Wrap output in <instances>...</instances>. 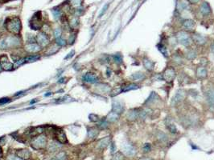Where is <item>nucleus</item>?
Segmentation results:
<instances>
[{
    "label": "nucleus",
    "instance_id": "61",
    "mask_svg": "<svg viewBox=\"0 0 214 160\" xmlns=\"http://www.w3.org/2000/svg\"><path fill=\"white\" fill-rule=\"evenodd\" d=\"M2 67H1V66H0V71H2Z\"/></svg>",
    "mask_w": 214,
    "mask_h": 160
},
{
    "label": "nucleus",
    "instance_id": "29",
    "mask_svg": "<svg viewBox=\"0 0 214 160\" xmlns=\"http://www.w3.org/2000/svg\"><path fill=\"white\" fill-rule=\"evenodd\" d=\"M99 135V130L96 127H90L88 130V137L91 139H94Z\"/></svg>",
    "mask_w": 214,
    "mask_h": 160
},
{
    "label": "nucleus",
    "instance_id": "6",
    "mask_svg": "<svg viewBox=\"0 0 214 160\" xmlns=\"http://www.w3.org/2000/svg\"><path fill=\"white\" fill-rule=\"evenodd\" d=\"M53 136L56 138V141H58L61 144H65V143H68V139L66 137V135L65 133V131L61 128H56L54 127L53 130Z\"/></svg>",
    "mask_w": 214,
    "mask_h": 160
},
{
    "label": "nucleus",
    "instance_id": "48",
    "mask_svg": "<svg viewBox=\"0 0 214 160\" xmlns=\"http://www.w3.org/2000/svg\"><path fill=\"white\" fill-rule=\"evenodd\" d=\"M25 58H20V59H18V60H16V63L14 64V67H19V66H21V65L23 63V62H25Z\"/></svg>",
    "mask_w": 214,
    "mask_h": 160
},
{
    "label": "nucleus",
    "instance_id": "49",
    "mask_svg": "<svg viewBox=\"0 0 214 160\" xmlns=\"http://www.w3.org/2000/svg\"><path fill=\"white\" fill-rule=\"evenodd\" d=\"M187 8V5L184 2H179L177 5V10L178 11H184Z\"/></svg>",
    "mask_w": 214,
    "mask_h": 160
},
{
    "label": "nucleus",
    "instance_id": "25",
    "mask_svg": "<svg viewBox=\"0 0 214 160\" xmlns=\"http://www.w3.org/2000/svg\"><path fill=\"white\" fill-rule=\"evenodd\" d=\"M96 88L98 91V92L102 94L110 93L111 91V87L106 83H98V84L96 85Z\"/></svg>",
    "mask_w": 214,
    "mask_h": 160
},
{
    "label": "nucleus",
    "instance_id": "1",
    "mask_svg": "<svg viewBox=\"0 0 214 160\" xmlns=\"http://www.w3.org/2000/svg\"><path fill=\"white\" fill-rule=\"evenodd\" d=\"M5 28L13 35H19L22 30V23L19 17H11L5 21Z\"/></svg>",
    "mask_w": 214,
    "mask_h": 160
},
{
    "label": "nucleus",
    "instance_id": "19",
    "mask_svg": "<svg viewBox=\"0 0 214 160\" xmlns=\"http://www.w3.org/2000/svg\"><path fill=\"white\" fill-rule=\"evenodd\" d=\"M182 26L186 31H193L196 27V22L192 19L187 18L183 21Z\"/></svg>",
    "mask_w": 214,
    "mask_h": 160
},
{
    "label": "nucleus",
    "instance_id": "38",
    "mask_svg": "<svg viewBox=\"0 0 214 160\" xmlns=\"http://www.w3.org/2000/svg\"><path fill=\"white\" fill-rule=\"evenodd\" d=\"M81 0H69V6L74 8H79L81 6Z\"/></svg>",
    "mask_w": 214,
    "mask_h": 160
},
{
    "label": "nucleus",
    "instance_id": "20",
    "mask_svg": "<svg viewBox=\"0 0 214 160\" xmlns=\"http://www.w3.org/2000/svg\"><path fill=\"white\" fill-rule=\"evenodd\" d=\"M196 75L199 79H205L208 76V70L203 66L196 67Z\"/></svg>",
    "mask_w": 214,
    "mask_h": 160
},
{
    "label": "nucleus",
    "instance_id": "30",
    "mask_svg": "<svg viewBox=\"0 0 214 160\" xmlns=\"http://www.w3.org/2000/svg\"><path fill=\"white\" fill-rule=\"evenodd\" d=\"M156 138H157L160 142H166L168 140V136L167 134H165L164 132H163L161 131H158L156 133Z\"/></svg>",
    "mask_w": 214,
    "mask_h": 160
},
{
    "label": "nucleus",
    "instance_id": "7",
    "mask_svg": "<svg viewBox=\"0 0 214 160\" xmlns=\"http://www.w3.org/2000/svg\"><path fill=\"white\" fill-rule=\"evenodd\" d=\"M185 98H186V91L183 89L177 90L171 99V105L176 106L180 102H182L185 99Z\"/></svg>",
    "mask_w": 214,
    "mask_h": 160
},
{
    "label": "nucleus",
    "instance_id": "42",
    "mask_svg": "<svg viewBox=\"0 0 214 160\" xmlns=\"http://www.w3.org/2000/svg\"><path fill=\"white\" fill-rule=\"evenodd\" d=\"M40 58V56L38 55H30L27 58H25V60L27 61V62H35L36 60H38L39 58Z\"/></svg>",
    "mask_w": 214,
    "mask_h": 160
},
{
    "label": "nucleus",
    "instance_id": "41",
    "mask_svg": "<svg viewBox=\"0 0 214 160\" xmlns=\"http://www.w3.org/2000/svg\"><path fill=\"white\" fill-rule=\"evenodd\" d=\"M108 126H109V122H107V121L106 120V118H105V119L100 122L99 124L97 125V127L101 130H105L108 127Z\"/></svg>",
    "mask_w": 214,
    "mask_h": 160
},
{
    "label": "nucleus",
    "instance_id": "47",
    "mask_svg": "<svg viewBox=\"0 0 214 160\" xmlns=\"http://www.w3.org/2000/svg\"><path fill=\"white\" fill-rule=\"evenodd\" d=\"M56 44H58L60 47H63V46H65L66 45V41L65 39H63V38H57V39H56Z\"/></svg>",
    "mask_w": 214,
    "mask_h": 160
},
{
    "label": "nucleus",
    "instance_id": "37",
    "mask_svg": "<svg viewBox=\"0 0 214 160\" xmlns=\"http://www.w3.org/2000/svg\"><path fill=\"white\" fill-rule=\"evenodd\" d=\"M59 47L60 46L58 44H56V43L55 45H52V47L47 49V55H53V54L56 53L59 50Z\"/></svg>",
    "mask_w": 214,
    "mask_h": 160
},
{
    "label": "nucleus",
    "instance_id": "10",
    "mask_svg": "<svg viewBox=\"0 0 214 160\" xmlns=\"http://www.w3.org/2000/svg\"><path fill=\"white\" fill-rule=\"evenodd\" d=\"M36 40L37 42V44H39L40 47H47V45H49L50 41L48 36L47 35V34L43 32V31H40L37 35L36 37Z\"/></svg>",
    "mask_w": 214,
    "mask_h": 160
},
{
    "label": "nucleus",
    "instance_id": "59",
    "mask_svg": "<svg viewBox=\"0 0 214 160\" xmlns=\"http://www.w3.org/2000/svg\"><path fill=\"white\" fill-rule=\"evenodd\" d=\"M2 155H3V153H2V148H1V147H0V158H2Z\"/></svg>",
    "mask_w": 214,
    "mask_h": 160
},
{
    "label": "nucleus",
    "instance_id": "24",
    "mask_svg": "<svg viewBox=\"0 0 214 160\" xmlns=\"http://www.w3.org/2000/svg\"><path fill=\"white\" fill-rule=\"evenodd\" d=\"M110 143H111V137H110V136H107V137H105V138H101V140H99V142L97 143V147H98L100 150H104L108 147L109 145H110Z\"/></svg>",
    "mask_w": 214,
    "mask_h": 160
},
{
    "label": "nucleus",
    "instance_id": "57",
    "mask_svg": "<svg viewBox=\"0 0 214 160\" xmlns=\"http://www.w3.org/2000/svg\"><path fill=\"white\" fill-rule=\"evenodd\" d=\"M9 102V98H2V99L0 100V104H2V103H5V102Z\"/></svg>",
    "mask_w": 214,
    "mask_h": 160
},
{
    "label": "nucleus",
    "instance_id": "23",
    "mask_svg": "<svg viewBox=\"0 0 214 160\" xmlns=\"http://www.w3.org/2000/svg\"><path fill=\"white\" fill-rule=\"evenodd\" d=\"M131 78L132 81H135V82H140V81H143L146 79V76L142 71H137L131 76Z\"/></svg>",
    "mask_w": 214,
    "mask_h": 160
},
{
    "label": "nucleus",
    "instance_id": "50",
    "mask_svg": "<svg viewBox=\"0 0 214 160\" xmlns=\"http://www.w3.org/2000/svg\"><path fill=\"white\" fill-rule=\"evenodd\" d=\"M151 144L150 143H145L144 146H143V147H142V150H143V152H145V153H147V152H149V151H151Z\"/></svg>",
    "mask_w": 214,
    "mask_h": 160
},
{
    "label": "nucleus",
    "instance_id": "5",
    "mask_svg": "<svg viewBox=\"0 0 214 160\" xmlns=\"http://www.w3.org/2000/svg\"><path fill=\"white\" fill-rule=\"evenodd\" d=\"M30 27L32 30H35V31L40 30L43 27V19H42L40 11L34 14V15L30 20Z\"/></svg>",
    "mask_w": 214,
    "mask_h": 160
},
{
    "label": "nucleus",
    "instance_id": "39",
    "mask_svg": "<svg viewBox=\"0 0 214 160\" xmlns=\"http://www.w3.org/2000/svg\"><path fill=\"white\" fill-rule=\"evenodd\" d=\"M113 58H114V61L117 64H122V63L123 59H122V56L121 54H116V55H114L113 56Z\"/></svg>",
    "mask_w": 214,
    "mask_h": 160
},
{
    "label": "nucleus",
    "instance_id": "33",
    "mask_svg": "<svg viewBox=\"0 0 214 160\" xmlns=\"http://www.w3.org/2000/svg\"><path fill=\"white\" fill-rule=\"evenodd\" d=\"M79 25V19L77 16H72L69 19V27H71L72 30L77 29V27Z\"/></svg>",
    "mask_w": 214,
    "mask_h": 160
},
{
    "label": "nucleus",
    "instance_id": "14",
    "mask_svg": "<svg viewBox=\"0 0 214 160\" xmlns=\"http://www.w3.org/2000/svg\"><path fill=\"white\" fill-rule=\"evenodd\" d=\"M199 11H200L201 15H202L204 17H207V16H209L212 14V8L210 7L209 2L204 1L199 7Z\"/></svg>",
    "mask_w": 214,
    "mask_h": 160
},
{
    "label": "nucleus",
    "instance_id": "27",
    "mask_svg": "<svg viewBox=\"0 0 214 160\" xmlns=\"http://www.w3.org/2000/svg\"><path fill=\"white\" fill-rule=\"evenodd\" d=\"M120 115L115 113L114 111H111L106 117V120L108 122H115L119 119Z\"/></svg>",
    "mask_w": 214,
    "mask_h": 160
},
{
    "label": "nucleus",
    "instance_id": "9",
    "mask_svg": "<svg viewBox=\"0 0 214 160\" xmlns=\"http://www.w3.org/2000/svg\"><path fill=\"white\" fill-rule=\"evenodd\" d=\"M122 152L127 157H133L136 154V149L133 145L129 142H124L122 145Z\"/></svg>",
    "mask_w": 214,
    "mask_h": 160
},
{
    "label": "nucleus",
    "instance_id": "18",
    "mask_svg": "<svg viewBox=\"0 0 214 160\" xmlns=\"http://www.w3.org/2000/svg\"><path fill=\"white\" fill-rule=\"evenodd\" d=\"M16 155L18 156L22 160H28L32 157V153L27 149H19L16 151Z\"/></svg>",
    "mask_w": 214,
    "mask_h": 160
},
{
    "label": "nucleus",
    "instance_id": "3",
    "mask_svg": "<svg viewBox=\"0 0 214 160\" xmlns=\"http://www.w3.org/2000/svg\"><path fill=\"white\" fill-rule=\"evenodd\" d=\"M31 147L35 150H43L47 147V138L44 135H39L33 137L31 141Z\"/></svg>",
    "mask_w": 214,
    "mask_h": 160
},
{
    "label": "nucleus",
    "instance_id": "44",
    "mask_svg": "<svg viewBox=\"0 0 214 160\" xmlns=\"http://www.w3.org/2000/svg\"><path fill=\"white\" fill-rule=\"evenodd\" d=\"M123 155L121 152H118V153L114 154V155L113 156L111 160H123Z\"/></svg>",
    "mask_w": 214,
    "mask_h": 160
},
{
    "label": "nucleus",
    "instance_id": "17",
    "mask_svg": "<svg viewBox=\"0 0 214 160\" xmlns=\"http://www.w3.org/2000/svg\"><path fill=\"white\" fill-rule=\"evenodd\" d=\"M24 50L29 54H36L41 51V47L37 43H27L25 45Z\"/></svg>",
    "mask_w": 214,
    "mask_h": 160
},
{
    "label": "nucleus",
    "instance_id": "31",
    "mask_svg": "<svg viewBox=\"0 0 214 160\" xmlns=\"http://www.w3.org/2000/svg\"><path fill=\"white\" fill-rule=\"evenodd\" d=\"M166 127H167V130L169 131V132L171 134H178V130L176 128V125L174 124L172 121L169 120L167 122H166Z\"/></svg>",
    "mask_w": 214,
    "mask_h": 160
},
{
    "label": "nucleus",
    "instance_id": "60",
    "mask_svg": "<svg viewBox=\"0 0 214 160\" xmlns=\"http://www.w3.org/2000/svg\"><path fill=\"white\" fill-rule=\"evenodd\" d=\"M140 160H153L152 158H141Z\"/></svg>",
    "mask_w": 214,
    "mask_h": 160
},
{
    "label": "nucleus",
    "instance_id": "15",
    "mask_svg": "<svg viewBox=\"0 0 214 160\" xmlns=\"http://www.w3.org/2000/svg\"><path fill=\"white\" fill-rule=\"evenodd\" d=\"M124 111H125V106H124V103L122 101H120V100H113L112 111L118 114V115H121L122 113H123Z\"/></svg>",
    "mask_w": 214,
    "mask_h": 160
},
{
    "label": "nucleus",
    "instance_id": "54",
    "mask_svg": "<svg viewBox=\"0 0 214 160\" xmlns=\"http://www.w3.org/2000/svg\"><path fill=\"white\" fill-rule=\"evenodd\" d=\"M111 153H114L115 150H116V147H115V144L114 143V142H111Z\"/></svg>",
    "mask_w": 214,
    "mask_h": 160
},
{
    "label": "nucleus",
    "instance_id": "45",
    "mask_svg": "<svg viewBox=\"0 0 214 160\" xmlns=\"http://www.w3.org/2000/svg\"><path fill=\"white\" fill-rule=\"evenodd\" d=\"M52 14H53V16L56 19H59L60 18H61V11L59 9L52 10Z\"/></svg>",
    "mask_w": 214,
    "mask_h": 160
},
{
    "label": "nucleus",
    "instance_id": "2",
    "mask_svg": "<svg viewBox=\"0 0 214 160\" xmlns=\"http://www.w3.org/2000/svg\"><path fill=\"white\" fill-rule=\"evenodd\" d=\"M21 43V40L16 35L9 36L0 41L1 49H11L19 47Z\"/></svg>",
    "mask_w": 214,
    "mask_h": 160
},
{
    "label": "nucleus",
    "instance_id": "32",
    "mask_svg": "<svg viewBox=\"0 0 214 160\" xmlns=\"http://www.w3.org/2000/svg\"><path fill=\"white\" fill-rule=\"evenodd\" d=\"M157 98H159V96H158L157 94H156V92L152 91V92L151 93V95H149V98H147L146 102H145V104L150 105L151 104V103L156 102V101H157Z\"/></svg>",
    "mask_w": 214,
    "mask_h": 160
},
{
    "label": "nucleus",
    "instance_id": "22",
    "mask_svg": "<svg viewBox=\"0 0 214 160\" xmlns=\"http://www.w3.org/2000/svg\"><path fill=\"white\" fill-rule=\"evenodd\" d=\"M142 65H143V67H144V68L146 71H152L154 70V68H155L156 63H155V62H153L152 60H151L150 58H146H146H144L142 59Z\"/></svg>",
    "mask_w": 214,
    "mask_h": 160
},
{
    "label": "nucleus",
    "instance_id": "51",
    "mask_svg": "<svg viewBox=\"0 0 214 160\" xmlns=\"http://www.w3.org/2000/svg\"><path fill=\"white\" fill-rule=\"evenodd\" d=\"M108 7H109V3H107V4H106L105 6H104V7L102 8V10H101V13L99 14V17H100V18H101V16L103 15L104 14L106 13V11H107V9H108Z\"/></svg>",
    "mask_w": 214,
    "mask_h": 160
},
{
    "label": "nucleus",
    "instance_id": "28",
    "mask_svg": "<svg viewBox=\"0 0 214 160\" xmlns=\"http://www.w3.org/2000/svg\"><path fill=\"white\" fill-rule=\"evenodd\" d=\"M61 143L58 142V141H55V142H52L50 144L47 145V150L51 152H54V151H58L61 147Z\"/></svg>",
    "mask_w": 214,
    "mask_h": 160
},
{
    "label": "nucleus",
    "instance_id": "4",
    "mask_svg": "<svg viewBox=\"0 0 214 160\" xmlns=\"http://www.w3.org/2000/svg\"><path fill=\"white\" fill-rule=\"evenodd\" d=\"M176 38L177 42L181 45H183L184 47H190L191 42H192L191 35L186 31H180L177 32L176 35Z\"/></svg>",
    "mask_w": 214,
    "mask_h": 160
},
{
    "label": "nucleus",
    "instance_id": "8",
    "mask_svg": "<svg viewBox=\"0 0 214 160\" xmlns=\"http://www.w3.org/2000/svg\"><path fill=\"white\" fill-rule=\"evenodd\" d=\"M176 76V70L173 67H167L162 74V78L166 82H172Z\"/></svg>",
    "mask_w": 214,
    "mask_h": 160
},
{
    "label": "nucleus",
    "instance_id": "55",
    "mask_svg": "<svg viewBox=\"0 0 214 160\" xmlns=\"http://www.w3.org/2000/svg\"><path fill=\"white\" fill-rule=\"evenodd\" d=\"M188 2H189L190 4H196L197 2H200V0H188Z\"/></svg>",
    "mask_w": 214,
    "mask_h": 160
},
{
    "label": "nucleus",
    "instance_id": "13",
    "mask_svg": "<svg viewBox=\"0 0 214 160\" xmlns=\"http://www.w3.org/2000/svg\"><path fill=\"white\" fill-rule=\"evenodd\" d=\"M205 96L208 104L211 107L214 108V87H207V89L205 92Z\"/></svg>",
    "mask_w": 214,
    "mask_h": 160
},
{
    "label": "nucleus",
    "instance_id": "26",
    "mask_svg": "<svg viewBox=\"0 0 214 160\" xmlns=\"http://www.w3.org/2000/svg\"><path fill=\"white\" fill-rule=\"evenodd\" d=\"M139 87L140 86L139 85H138L137 83L131 82V83H127V84L124 85L123 87H122V88H121V91H122V92H127V91L139 89Z\"/></svg>",
    "mask_w": 214,
    "mask_h": 160
},
{
    "label": "nucleus",
    "instance_id": "58",
    "mask_svg": "<svg viewBox=\"0 0 214 160\" xmlns=\"http://www.w3.org/2000/svg\"><path fill=\"white\" fill-rule=\"evenodd\" d=\"M210 49H211V51L214 53V42H212V44H211V46H210Z\"/></svg>",
    "mask_w": 214,
    "mask_h": 160
},
{
    "label": "nucleus",
    "instance_id": "12",
    "mask_svg": "<svg viewBox=\"0 0 214 160\" xmlns=\"http://www.w3.org/2000/svg\"><path fill=\"white\" fill-rule=\"evenodd\" d=\"M191 40H192V42H194L197 46H204L208 42V38L206 36L198 33H194L193 35H191Z\"/></svg>",
    "mask_w": 214,
    "mask_h": 160
},
{
    "label": "nucleus",
    "instance_id": "21",
    "mask_svg": "<svg viewBox=\"0 0 214 160\" xmlns=\"http://www.w3.org/2000/svg\"><path fill=\"white\" fill-rule=\"evenodd\" d=\"M84 80L89 83H97L98 82V77L97 75L92 72H89L86 74V75L84 76Z\"/></svg>",
    "mask_w": 214,
    "mask_h": 160
},
{
    "label": "nucleus",
    "instance_id": "53",
    "mask_svg": "<svg viewBox=\"0 0 214 160\" xmlns=\"http://www.w3.org/2000/svg\"><path fill=\"white\" fill-rule=\"evenodd\" d=\"M75 39H76V35L75 34H72V35H71L69 37V39H68V42L69 43H71V44H72L73 42H74Z\"/></svg>",
    "mask_w": 214,
    "mask_h": 160
},
{
    "label": "nucleus",
    "instance_id": "40",
    "mask_svg": "<svg viewBox=\"0 0 214 160\" xmlns=\"http://www.w3.org/2000/svg\"><path fill=\"white\" fill-rule=\"evenodd\" d=\"M172 61H173L176 64H181L183 62L181 56L177 55V54H175V55H172Z\"/></svg>",
    "mask_w": 214,
    "mask_h": 160
},
{
    "label": "nucleus",
    "instance_id": "35",
    "mask_svg": "<svg viewBox=\"0 0 214 160\" xmlns=\"http://www.w3.org/2000/svg\"><path fill=\"white\" fill-rule=\"evenodd\" d=\"M51 160H68V155L66 152L65 151H61L56 155L55 157L51 158Z\"/></svg>",
    "mask_w": 214,
    "mask_h": 160
},
{
    "label": "nucleus",
    "instance_id": "46",
    "mask_svg": "<svg viewBox=\"0 0 214 160\" xmlns=\"http://www.w3.org/2000/svg\"><path fill=\"white\" fill-rule=\"evenodd\" d=\"M89 118L90 121H92V122H98L100 120L99 117L97 115H94V114H91V115H89Z\"/></svg>",
    "mask_w": 214,
    "mask_h": 160
},
{
    "label": "nucleus",
    "instance_id": "43",
    "mask_svg": "<svg viewBox=\"0 0 214 160\" xmlns=\"http://www.w3.org/2000/svg\"><path fill=\"white\" fill-rule=\"evenodd\" d=\"M53 35H54V37L56 38V39L61 38L62 31H61V28H60V27H56V29H54V31H53Z\"/></svg>",
    "mask_w": 214,
    "mask_h": 160
},
{
    "label": "nucleus",
    "instance_id": "34",
    "mask_svg": "<svg viewBox=\"0 0 214 160\" xmlns=\"http://www.w3.org/2000/svg\"><path fill=\"white\" fill-rule=\"evenodd\" d=\"M185 56H186L187 59L193 60L196 58V56H197V53H196V51H195V50L190 49V50H188L187 52H186V54H185Z\"/></svg>",
    "mask_w": 214,
    "mask_h": 160
},
{
    "label": "nucleus",
    "instance_id": "52",
    "mask_svg": "<svg viewBox=\"0 0 214 160\" xmlns=\"http://www.w3.org/2000/svg\"><path fill=\"white\" fill-rule=\"evenodd\" d=\"M7 160H22L20 158H19L17 155H8L7 157Z\"/></svg>",
    "mask_w": 214,
    "mask_h": 160
},
{
    "label": "nucleus",
    "instance_id": "36",
    "mask_svg": "<svg viewBox=\"0 0 214 160\" xmlns=\"http://www.w3.org/2000/svg\"><path fill=\"white\" fill-rule=\"evenodd\" d=\"M157 47L159 51L161 52V53L163 55L165 58H167L168 57V53H167V49L165 47V46L163 44H158Z\"/></svg>",
    "mask_w": 214,
    "mask_h": 160
},
{
    "label": "nucleus",
    "instance_id": "56",
    "mask_svg": "<svg viewBox=\"0 0 214 160\" xmlns=\"http://www.w3.org/2000/svg\"><path fill=\"white\" fill-rule=\"evenodd\" d=\"M73 54H74V51H72L71 52H70V53L68 54V55L65 57V59H68V58H69V57H70V58H71V57H72V55H73Z\"/></svg>",
    "mask_w": 214,
    "mask_h": 160
},
{
    "label": "nucleus",
    "instance_id": "11",
    "mask_svg": "<svg viewBox=\"0 0 214 160\" xmlns=\"http://www.w3.org/2000/svg\"><path fill=\"white\" fill-rule=\"evenodd\" d=\"M0 66L2 70L7 71H11L14 68V64L11 62H10L8 57L6 55H2L0 56Z\"/></svg>",
    "mask_w": 214,
    "mask_h": 160
},
{
    "label": "nucleus",
    "instance_id": "16",
    "mask_svg": "<svg viewBox=\"0 0 214 160\" xmlns=\"http://www.w3.org/2000/svg\"><path fill=\"white\" fill-rule=\"evenodd\" d=\"M126 118L130 122H134L135 120L139 118V108H134V109L129 110L126 113Z\"/></svg>",
    "mask_w": 214,
    "mask_h": 160
}]
</instances>
